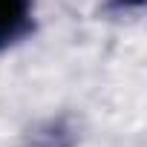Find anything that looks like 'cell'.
Listing matches in <instances>:
<instances>
[{
  "label": "cell",
  "instance_id": "cell-1",
  "mask_svg": "<svg viewBox=\"0 0 147 147\" xmlns=\"http://www.w3.org/2000/svg\"><path fill=\"white\" fill-rule=\"evenodd\" d=\"M35 32V0H0V52Z\"/></svg>",
  "mask_w": 147,
  "mask_h": 147
},
{
  "label": "cell",
  "instance_id": "cell-2",
  "mask_svg": "<svg viewBox=\"0 0 147 147\" xmlns=\"http://www.w3.org/2000/svg\"><path fill=\"white\" fill-rule=\"evenodd\" d=\"M115 3H118L121 9H141L144 0H115Z\"/></svg>",
  "mask_w": 147,
  "mask_h": 147
}]
</instances>
